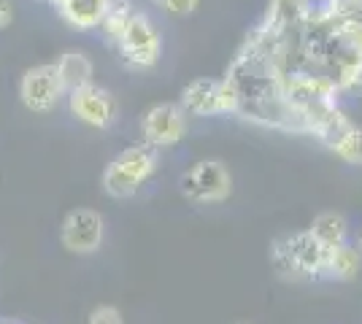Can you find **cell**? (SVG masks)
I'll return each mask as SVG.
<instances>
[{
	"label": "cell",
	"mask_w": 362,
	"mask_h": 324,
	"mask_svg": "<svg viewBox=\"0 0 362 324\" xmlns=\"http://www.w3.org/2000/svg\"><path fill=\"white\" fill-rule=\"evenodd\" d=\"M154 170H157V149H151L146 143L130 146L106 165L103 189L117 200L133 198L138 189L149 181Z\"/></svg>",
	"instance_id": "6da1fadb"
},
{
	"label": "cell",
	"mask_w": 362,
	"mask_h": 324,
	"mask_svg": "<svg viewBox=\"0 0 362 324\" xmlns=\"http://www.w3.org/2000/svg\"><path fill=\"white\" fill-rule=\"evenodd\" d=\"M117 52L127 68H154L157 65L163 44H160V32L151 25L149 16L141 11L130 14L119 41H117Z\"/></svg>",
	"instance_id": "7a4b0ae2"
},
{
	"label": "cell",
	"mask_w": 362,
	"mask_h": 324,
	"mask_svg": "<svg viewBox=\"0 0 362 324\" xmlns=\"http://www.w3.org/2000/svg\"><path fill=\"white\" fill-rule=\"evenodd\" d=\"M181 195L189 203H222L233 192V176L219 160H200L181 176Z\"/></svg>",
	"instance_id": "3957f363"
},
{
	"label": "cell",
	"mask_w": 362,
	"mask_h": 324,
	"mask_svg": "<svg viewBox=\"0 0 362 324\" xmlns=\"http://www.w3.org/2000/svg\"><path fill=\"white\" fill-rule=\"evenodd\" d=\"M68 92L65 84H62V76L57 71V62H46V65H35L30 68L25 76H22V84H19V97L22 103L35 111V114H46L60 103V97Z\"/></svg>",
	"instance_id": "277c9868"
},
{
	"label": "cell",
	"mask_w": 362,
	"mask_h": 324,
	"mask_svg": "<svg viewBox=\"0 0 362 324\" xmlns=\"http://www.w3.org/2000/svg\"><path fill=\"white\" fill-rule=\"evenodd\" d=\"M184 108L176 103H157L151 106L144 119H141V133H144V143L151 149H168L176 146L184 133H187V119H184Z\"/></svg>",
	"instance_id": "5b68a950"
},
{
	"label": "cell",
	"mask_w": 362,
	"mask_h": 324,
	"mask_svg": "<svg viewBox=\"0 0 362 324\" xmlns=\"http://www.w3.org/2000/svg\"><path fill=\"white\" fill-rule=\"evenodd\" d=\"M103 244V216L90 208H74L62 222V246L74 254H92Z\"/></svg>",
	"instance_id": "8992f818"
},
{
	"label": "cell",
	"mask_w": 362,
	"mask_h": 324,
	"mask_svg": "<svg viewBox=\"0 0 362 324\" xmlns=\"http://www.w3.org/2000/svg\"><path fill=\"white\" fill-rule=\"evenodd\" d=\"M289 248V257L295 263L298 278L305 281H322L327 278V257H330V248H325L317 238L311 235V230L292 232L284 238Z\"/></svg>",
	"instance_id": "52a82bcc"
},
{
	"label": "cell",
	"mask_w": 362,
	"mask_h": 324,
	"mask_svg": "<svg viewBox=\"0 0 362 324\" xmlns=\"http://www.w3.org/2000/svg\"><path fill=\"white\" fill-rule=\"evenodd\" d=\"M71 111L76 114V119H81L84 124L106 130V127H111L114 116H117V100L108 90L98 87V84H90L84 90L71 92Z\"/></svg>",
	"instance_id": "ba28073f"
},
{
	"label": "cell",
	"mask_w": 362,
	"mask_h": 324,
	"mask_svg": "<svg viewBox=\"0 0 362 324\" xmlns=\"http://www.w3.org/2000/svg\"><path fill=\"white\" fill-rule=\"evenodd\" d=\"M311 8H314L311 0H271L259 25L279 38H289V35L300 32Z\"/></svg>",
	"instance_id": "9c48e42d"
},
{
	"label": "cell",
	"mask_w": 362,
	"mask_h": 324,
	"mask_svg": "<svg viewBox=\"0 0 362 324\" xmlns=\"http://www.w3.org/2000/svg\"><path fill=\"white\" fill-rule=\"evenodd\" d=\"M219 81L222 78H195L181 92V108L192 116L219 114Z\"/></svg>",
	"instance_id": "30bf717a"
},
{
	"label": "cell",
	"mask_w": 362,
	"mask_h": 324,
	"mask_svg": "<svg viewBox=\"0 0 362 324\" xmlns=\"http://www.w3.org/2000/svg\"><path fill=\"white\" fill-rule=\"evenodd\" d=\"M60 6V14L78 30L103 28L108 16V0H52Z\"/></svg>",
	"instance_id": "8fae6325"
},
{
	"label": "cell",
	"mask_w": 362,
	"mask_h": 324,
	"mask_svg": "<svg viewBox=\"0 0 362 324\" xmlns=\"http://www.w3.org/2000/svg\"><path fill=\"white\" fill-rule=\"evenodd\" d=\"M57 71H60L68 95L92 84V62L84 52H65L57 60Z\"/></svg>",
	"instance_id": "7c38bea8"
},
{
	"label": "cell",
	"mask_w": 362,
	"mask_h": 324,
	"mask_svg": "<svg viewBox=\"0 0 362 324\" xmlns=\"http://www.w3.org/2000/svg\"><path fill=\"white\" fill-rule=\"evenodd\" d=\"M308 230H311V235H314L325 248H338V246H344V244H349L346 219L341 214H335V211L319 214L317 219L311 222Z\"/></svg>",
	"instance_id": "4fadbf2b"
},
{
	"label": "cell",
	"mask_w": 362,
	"mask_h": 324,
	"mask_svg": "<svg viewBox=\"0 0 362 324\" xmlns=\"http://www.w3.org/2000/svg\"><path fill=\"white\" fill-rule=\"evenodd\" d=\"M362 270V254L357 246L344 244L338 248H330V257H327V278L332 281H351L357 278Z\"/></svg>",
	"instance_id": "5bb4252c"
},
{
	"label": "cell",
	"mask_w": 362,
	"mask_h": 324,
	"mask_svg": "<svg viewBox=\"0 0 362 324\" xmlns=\"http://www.w3.org/2000/svg\"><path fill=\"white\" fill-rule=\"evenodd\" d=\"M330 152L338 160H344L349 165H362V127L360 124H351L341 138L330 146Z\"/></svg>",
	"instance_id": "9a60e30c"
},
{
	"label": "cell",
	"mask_w": 362,
	"mask_h": 324,
	"mask_svg": "<svg viewBox=\"0 0 362 324\" xmlns=\"http://www.w3.org/2000/svg\"><path fill=\"white\" fill-rule=\"evenodd\" d=\"M87 324H122V316H119V311L111 308V306H98V308L90 313Z\"/></svg>",
	"instance_id": "2e32d148"
},
{
	"label": "cell",
	"mask_w": 362,
	"mask_h": 324,
	"mask_svg": "<svg viewBox=\"0 0 362 324\" xmlns=\"http://www.w3.org/2000/svg\"><path fill=\"white\" fill-rule=\"evenodd\" d=\"M160 6L173 16H189L197 8V0H160Z\"/></svg>",
	"instance_id": "e0dca14e"
},
{
	"label": "cell",
	"mask_w": 362,
	"mask_h": 324,
	"mask_svg": "<svg viewBox=\"0 0 362 324\" xmlns=\"http://www.w3.org/2000/svg\"><path fill=\"white\" fill-rule=\"evenodd\" d=\"M14 22V3L11 0H0V30H6Z\"/></svg>",
	"instance_id": "ac0fdd59"
},
{
	"label": "cell",
	"mask_w": 362,
	"mask_h": 324,
	"mask_svg": "<svg viewBox=\"0 0 362 324\" xmlns=\"http://www.w3.org/2000/svg\"><path fill=\"white\" fill-rule=\"evenodd\" d=\"M357 248H360V254H362V230H360V235H357Z\"/></svg>",
	"instance_id": "d6986e66"
},
{
	"label": "cell",
	"mask_w": 362,
	"mask_h": 324,
	"mask_svg": "<svg viewBox=\"0 0 362 324\" xmlns=\"http://www.w3.org/2000/svg\"><path fill=\"white\" fill-rule=\"evenodd\" d=\"M238 324H243V322H238Z\"/></svg>",
	"instance_id": "ffe728a7"
}]
</instances>
